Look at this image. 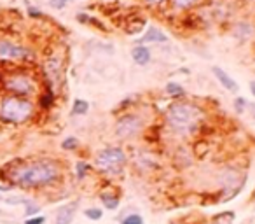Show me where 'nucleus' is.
<instances>
[{
  "label": "nucleus",
  "instance_id": "1a4fd4ad",
  "mask_svg": "<svg viewBox=\"0 0 255 224\" xmlns=\"http://www.w3.org/2000/svg\"><path fill=\"white\" fill-rule=\"evenodd\" d=\"M213 75H215L217 79H219V82L224 86V88L227 89V91L231 93H238V89H240V86L236 84V81H234L233 77H231L227 72H224L220 67H213Z\"/></svg>",
  "mask_w": 255,
  "mask_h": 224
},
{
  "label": "nucleus",
  "instance_id": "7c9ffc66",
  "mask_svg": "<svg viewBox=\"0 0 255 224\" xmlns=\"http://www.w3.org/2000/svg\"><path fill=\"white\" fill-rule=\"evenodd\" d=\"M0 214H2V210H0Z\"/></svg>",
  "mask_w": 255,
  "mask_h": 224
},
{
  "label": "nucleus",
  "instance_id": "ddd939ff",
  "mask_svg": "<svg viewBox=\"0 0 255 224\" xmlns=\"http://www.w3.org/2000/svg\"><path fill=\"white\" fill-rule=\"evenodd\" d=\"M100 200H102V203L105 205V209H109V210H116L117 207H119V196L117 195L102 193V195H100Z\"/></svg>",
  "mask_w": 255,
  "mask_h": 224
},
{
  "label": "nucleus",
  "instance_id": "f03ea898",
  "mask_svg": "<svg viewBox=\"0 0 255 224\" xmlns=\"http://www.w3.org/2000/svg\"><path fill=\"white\" fill-rule=\"evenodd\" d=\"M35 114V105L30 98L4 95L0 98V123L4 125H23Z\"/></svg>",
  "mask_w": 255,
  "mask_h": 224
},
{
  "label": "nucleus",
  "instance_id": "f3484780",
  "mask_svg": "<svg viewBox=\"0 0 255 224\" xmlns=\"http://www.w3.org/2000/svg\"><path fill=\"white\" fill-rule=\"evenodd\" d=\"M201 0H171V5H173L175 9H180V11H184V9H191L194 7V5H198Z\"/></svg>",
  "mask_w": 255,
  "mask_h": 224
},
{
  "label": "nucleus",
  "instance_id": "cd10ccee",
  "mask_svg": "<svg viewBox=\"0 0 255 224\" xmlns=\"http://www.w3.org/2000/svg\"><path fill=\"white\" fill-rule=\"evenodd\" d=\"M250 91H252V95L255 96V81H252V82H250Z\"/></svg>",
  "mask_w": 255,
  "mask_h": 224
},
{
  "label": "nucleus",
  "instance_id": "393cba45",
  "mask_svg": "<svg viewBox=\"0 0 255 224\" xmlns=\"http://www.w3.org/2000/svg\"><path fill=\"white\" fill-rule=\"evenodd\" d=\"M44 223H46V217L44 216H33L25 219V224H44Z\"/></svg>",
  "mask_w": 255,
  "mask_h": 224
},
{
  "label": "nucleus",
  "instance_id": "6e6552de",
  "mask_svg": "<svg viewBox=\"0 0 255 224\" xmlns=\"http://www.w3.org/2000/svg\"><path fill=\"white\" fill-rule=\"evenodd\" d=\"M79 202H70L67 205H61L56 212V224H72L77 212Z\"/></svg>",
  "mask_w": 255,
  "mask_h": 224
},
{
  "label": "nucleus",
  "instance_id": "a211bd4d",
  "mask_svg": "<svg viewBox=\"0 0 255 224\" xmlns=\"http://www.w3.org/2000/svg\"><path fill=\"white\" fill-rule=\"evenodd\" d=\"M89 170H91L89 163H84V161H79V163H75V175H77L79 181H82V179L88 175Z\"/></svg>",
  "mask_w": 255,
  "mask_h": 224
},
{
  "label": "nucleus",
  "instance_id": "7ed1b4c3",
  "mask_svg": "<svg viewBox=\"0 0 255 224\" xmlns=\"http://www.w3.org/2000/svg\"><path fill=\"white\" fill-rule=\"evenodd\" d=\"M166 121L175 132L189 133L201 121V109L189 102L171 103L166 112Z\"/></svg>",
  "mask_w": 255,
  "mask_h": 224
},
{
  "label": "nucleus",
  "instance_id": "5701e85b",
  "mask_svg": "<svg viewBox=\"0 0 255 224\" xmlns=\"http://www.w3.org/2000/svg\"><path fill=\"white\" fill-rule=\"evenodd\" d=\"M68 4H70V0H49V5L53 9H56V11H61V9H65Z\"/></svg>",
  "mask_w": 255,
  "mask_h": 224
},
{
  "label": "nucleus",
  "instance_id": "39448f33",
  "mask_svg": "<svg viewBox=\"0 0 255 224\" xmlns=\"http://www.w3.org/2000/svg\"><path fill=\"white\" fill-rule=\"evenodd\" d=\"M95 165L103 174L117 175L126 167V154L121 147H107V149H102L96 154Z\"/></svg>",
  "mask_w": 255,
  "mask_h": 224
},
{
  "label": "nucleus",
  "instance_id": "b1692460",
  "mask_svg": "<svg viewBox=\"0 0 255 224\" xmlns=\"http://www.w3.org/2000/svg\"><path fill=\"white\" fill-rule=\"evenodd\" d=\"M248 102L245 98H241V96H238L236 100H234V107H236V112H243L245 109H247Z\"/></svg>",
  "mask_w": 255,
  "mask_h": 224
},
{
  "label": "nucleus",
  "instance_id": "6ab92c4d",
  "mask_svg": "<svg viewBox=\"0 0 255 224\" xmlns=\"http://www.w3.org/2000/svg\"><path fill=\"white\" fill-rule=\"evenodd\" d=\"M121 224H143V217L140 214H128L121 219Z\"/></svg>",
  "mask_w": 255,
  "mask_h": 224
},
{
  "label": "nucleus",
  "instance_id": "20e7f679",
  "mask_svg": "<svg viewBox=\"0 0 255 224\" xmlns=\"http://www.w3.org/2000/svg\"><path fill=\"white\" fill-rule=\"evenodd\" d=\"M2 88H4L5 95L32 98L37 93V89H39V84H37L35 77L32 74H28L26 70H14L4 75Z\"/></svg>",
  "mask_w": 255,
  "mask_h": 224
},
{
  "label": "nucleus",
  "instance_id": "aec40b11",
  "mask_svg": "<svg viewBox=\"0 0 255 224\" xmlns=\"http://www.w3.org/2000/svg\"><path fill=\"white\" fill-rule=\"evenodd\" d=\"M39 212H40L39 203H33L32 200H30V202L25 205V217H33V216H37Z\"/></svg>",
  "mask_w": 255,
  "mask_h": 224
},
{
  "label": "nucleus",
  "instance_id": "4468645a",
  "mask_svg": "<svg viewBox=\"0 0 255 224\" xmlns=\"http://www.w3.org/2000/svg\"><path fill=\"white\" fill-rule=\"evenodd\" d=\"M53 103H54V91H53V88H47L46 91L39 96V105L42 107V109H51Z\"/></svg>",
  "mask_w": 255,
  "mask_h": 224
},
{
  "label": "nucleus",
  "instance_id": "0eeeda50",
  "mask_svg": "<svg viewBox=\"0 0 255 224\" xmlns=\"http://www.w3.org/2000/svg\"><path fill=\"white\" fill-rule=\"evenodd\" d=\"M143 128V123L140 119V116L136 114H126L117 121L116 125V135L121 139H129L135 137L136 133H140Z\"/></svg>",
  "mask_w": 255,
  "mask_h": 224
},
{
  "label": "nucleus",
  "instance_id": "f8f14e48",
  "mask_svg": "<svg viewBox=\"0 0 255 224\" xmlns=\"http://www.w3.org/2000/svg\"><path fill=\"white\" fill-rule=\"evenodd\" d=\"M131 56H133V60H135V63L145 67V65L150 61V51H149V47H145L143 44H140V46L133 47Z\"/></svg>",
  "mask_w": 255,
  "mask_h": 224
},
{
  "label": "nucleus",
  "instance_id": "423d86ee",
  "mask_svg": "<svg viewBox=\"0 0 255 224\" xmlns=\"http://www.w3.org/2000/svg\"><path fill=\"white\" fill-rule=\"evenodd\" d=\"M32 58L30 49L9 39H0V63H19Z\"/></svg>",
  "mask_w": 255,
  "mask_h": 224
},
{
  "label": "nucleus",
  "instance_id": "dca6fc26",
  "mask_svg": "<svg viewBox=\"0 0 255 224\" xmlns=\"http://www.w3.org/2000/svg\"><path fill=\"white\" fill-rule=\"evenodd\" d=\"M166 93L173 98H182L185 95V89L182 88L178 82H168L166 84Z\"/></svg>",
  "mask_w": 255,
  "mask_h": 224
},
{
  "label": "nucleus",
  "instance_id": "bb28decb",
  "mask_svg": "<svg viewBox=\"0 0 255 224\" xmlns=\"http://www.w3.org/2000/svg\"><path fill=\"white\" fill-rule=\"evenodd\" d=\"M147 4H150V5H157V4H163L164 0H145Z\"/></svg>",
  "mask_w": 255,
  "mask_h": 224
},
{
  "label": "nucleus",
  "instance_id": "c756f323",
  "mask_svg": "<svg viewBox=\"0 0 255 224\" xmlns=\"http://www.w3.org/2000/svg\"><path fill=\"white\" fill-rule=\"evenodd\" d=\"M254 118H255V107H254Z\"/></svg>",
  "mask_w": 255,
  "mask_h": 224
},
{
  "label": "nucleus",
  "instance_id": "a878e982",
  "mask_svg": "<svg viewBox=\"0 0 255 224\" xmlns=\"http://www.w3.org/2000/svg\"><path fill=\"white\" fill-rule=\"evenodd\" d=\"M28 14L32 16V18H42V12L37 11V9H33V7H30V9H28Z\"/></svg>",
  "mask_w": 255,
  "mask_h": 224
},
{
  "label": "nucleus",
  "instance_id": "c85d7f7f",
  "mask_svg": "<svg viewBox=\"0 0 255 224\" xmlns=\"http://www.w3.org/2000/svg\"><path fill=\"white\" fill-rule=\"evenodd\" d=\"M171 224H185V223H171Z\"/></svg>",
  "mask_w": 255,
  "mask_h": 224
},
{
  "label": "nucleus",
  "instance_id": "412c9836",
  "mask_svg": "<svg viewBox=\"0 0 255 224\" xmlns=\"http://www.w3.org/2000/svg\"><path fill=\"white\" fill-rule=\"evenodd\" d=\"M84 214H86V217H88L89 221H100L103 217V210L96 209V207H93V209H86Z\"/></svg>",
  "mask_w": 255,
  "mask_h": 224
},
{
  "label": "nucleus",
  "instance_id": "4be33fe9",
  "mask_svg": "<svg viewBox=\"0 0 255 224\" xmlns=\"http://www.w3.org/2000/svg\"><path fill=\"white\" fill-rule=\"evenodd\" d=\"M79 147V140L75 137H67V139L61 142V149L65 151H75Z\"/></svg>",
  "mask_w": 255,
  "mask_h": 224
},
{
  "label": "nucleus",
  "instance_id": "f257e3e1",
  "mask_svg": "<svg viewBox=\"0 0 255 224\" xmlns=\"http://www.w3.org/2000/svg\"><path fill=\"white\" fill-rule=\"evenodd\" d=\"M0 179L23 189H39L56 184L61 179V167L54 160H32L11 163L0 172Z\"/></svg>",
  "mask_w": 255,
  "mask_h": 224
},
{
  "label": "nucleus",
  "instance_id": "2eb2a0df",
  "mask_svg": "<svg viewBox=\"0 0 255 224\" xmlns=\"http://www.w3.org/2000/svg\"><path fill=\"white\" fill-rule=\"evenodd\" d=\"M88 110H89V103L86 102V100L77 98L74 102V105H72V114H75V116H84Z\"/></svg>",
  "mask_w": 255,
  "mask_h": 224
},
{
  "label": "nucleus",
  "instance_id": "9d476101",
  "mask_svg": "<svg viewBox=\"0 0 255 224\" xmlns=\"http://www.w3.org/2000/svg\"><path fill=\"white\" fill-rule=\"evenodd\" d=\"M44 72H46L49 82H58L61 75L60 60H58V58H49V60L46 61V65H44Z\"/></svg>",
  "mask_w": 255,
  "mask_h": 224
},
{
  "label": "nucleus",
  "instance_id": "9b49d317",
  "mask_svg": "<svg viewBox=\"0 0 255 224\" xmlns=\"http://www.w3.org/2000/svg\"><path fill=\"white\" fill-rule=\"evenodd\" d=\"M140 42H143V46H145L147 42H168V37H166V33H163L159 28L150 26V28L145 32V35L142 37Z\"/></svg>",
  "mask_w": 255,
  "mask_h": 224
}]
</instances>
